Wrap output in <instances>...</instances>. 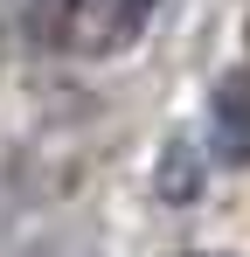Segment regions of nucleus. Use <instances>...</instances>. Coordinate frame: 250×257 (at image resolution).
Segmentation results:
<instances>
[{"mask_svg": "<svg viewBox=\"0 0 250 257\" xmlns=\"http://www.w3.org/2000/svg\"><path fill=\"white\" fill-rule=\"evenodd\" d=\"M42 14L77 56H118V49H132L146 35L160 0H49Z\"/></svg>", "mask_w": 250, "mask_h": 257, "instance_id": "1", "label": "nucleus"}, {"mask_svg": "<svg viewBox=\"0 0 250 257\" xmlns=\"http://www.w3.org/2000/svg\"><path fill=\"white\" fill-rule=\"evenodd\" d=\"M208 146L222 167H250V90L236 77L215 84V97H208Z\"/></svg>", "mask_w": 250, "mask_h": 257, "instance_id": "2", "label": "nucleus"}, {"mask_svg": "<svg viewBox=\"0 0 250 257\" xmlns=\"http://www.w3.org/2000/svg\"><path fill=\"white\" fill-rule=\"evenodd\" d=\"M153 188H160L167 202H195V195H202V160H195V139H188V132H174V139L160 146Z\"/></svg>", "mask_w": 250, "mask_h": 257, "instance_id": "3", "label": "nucleus"}]
</instances>
